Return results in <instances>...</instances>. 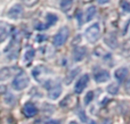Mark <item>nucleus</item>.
Returning <instances> with one entry per match:
<instances>
[{"label": "nucleus", "instance_id": "obj_1", "mask_svg": "<svg viewBox=\"0 0 130 124\" xmlns=\"http://www.w3.org/2000/svg\"><path fill=\"white\" fill-rule=\"evenodd\" d=\"M101 36V25L99 23H94L85 31V38L90 43H95Z\"/></svg>", "mask_w": 130, "mask_h": 124}, {"label": "nucleus", "instance_id": "obj_2", "mask_svg": "<svg viewBox=\"0 0 130 124\" xmlns=\"http://www.w3.org/2000/svg\"><path fill=\"white\" fill-rule=\"evenodd\" d=\"M30 83V79L25 73L21 72L18 75H16V77L13 81V88L16 91H22L29 86Z\"/></svg>", "mask_w": 130, "mask_h": 124}, {"label": "nucleus", "instance_id": "obj_3", "mask_svg": "<svg viewBox=\"0 0 130 124\" xmlns=\"http://www.w3.org/2000/svg\"><path fill=\"white\" fill-rule=\"evenodd\" d=\"M70 35V30L69 27L66 26H63L61 30H59L58 32H57L56 34H55L54 39H53V43H54L55 47H62V46L64 45L65 42H66L67 38H69Z\"/></svg>", "mask_w": 130, "mask_h": 124}, {"label": "nucleus", "instance_id": "obj_4", "mask_svg": "<svg viewBox=\"0 0 130 124\" xmlns=\"http://www.w3.org/2000/svg\"><path fill=\"white\" fill-rule=\"evenodd\" d=\"M110 79V73L106 70H103V68H98L94 72V80L97 82V83H103V82L108 81Z\"/></svg>", "mask_w": 130, "mask_h": 124}, {"label": "nucleus", "instance_id": "obj_5", "mask_svg": "<svg viewBox=\"0 0 130 124\" xmlns=\"http://www.w3.org/2000/svg\"><path fill=\"white\" fill-rule=\"evenodd\" d=\"M88 82H89V75L88 74H83L80 76V79L76 81L75 83V88H74V91L75 93H81L83 90L86 89Z\"/></svg>", "mask_w": 130, "mask_h": 124}, {"label": "nucleus", "instance_id": "obj_6", "mask_svg": "<svg viewBox=\"0 0 130 124\" xmlns=\"http://www.w3.org/2000/svg\"><path fill=\"white\" fill-rule=\"evenodd\" d=\"M61 93H62V86L59 83L52 84V87L48 88V97H49V99H52V100L58 99Z\"/></svg>", "mask_w": 130, "mask_h": 124}, {"label": "nucleus", "instance_id": "obj_7", "mask_svg": "<svg viewBox=\"0 0 130 124\" xmlns=\"http://www.w3.org/2000/svg\"><path fill=\"white\" fill-rule=\"evenodd\" d=\"M37 113H38V108L33 102H26L23 106V114L26 117H33L37 115Z\"/></svg>", "mask_w": 130, "mask_h": 124}, {"label": "nucleus", "instance_id": "obj_8", "mask_svg": "<svg viewBox=\"0 0 130 124\" xmlns=\"http://www.w3.org/2000/svg\"><path fill=\"white\" fill-rule=\"evenodd\" d=\"M22 15H23V7L18 4L14 5L8 10V16L10 18H13V19H18V18L22 17Z\"/></svg>", "mask_w": 130, "mask_h": 124}, {"label": "nucleus", "instance_id": "obj_9", "mask_svg": "<svg viewBox=\"0 0 130 124\" xmlns=\"http://www.w3.org/2000/svg\"><path fill=\"white\" fill-rule=\"evenodd\" d=\"M128 75H129V70L127 67H120L114 72L115 79L119 82H123L128 77Z\"/></svg>", "mask_w": 130, "mask_h": 124}, {"label": "nucleus", "instance_id": "obj_10", "mask_svg": "<svg viewBox=\"0 0 130 124\" xmlns=\"http://www.w3.org/2000/svg\"><path fill=\"white\" fill-rule=\"evenodd\" d=\"M86 54H87L86 48H83V47L75 48V49H74V51H73V59H74V61H81L83 58H85Z\"/></svg>", "mask_w": 130, "mask_h": 124}, {"label": "nucleus", "instance_id": "obj_11", "mask_svg": "<svg viewBox=\"0 0 130 124\" xmlns=\"http://www.w3.org/2000/svg\"><path fill=\"white\" fill-rule=\"evenodd\" d=\"M9 31H10V26L9 25H7L4 22L0 23V42H2L9 35Z\"/></svg>", "mask_w": 130, "mask_h": 124}, {"label": "nucleus", "instance_id": "obj_12", "mask_svg": "<svg viewBox=\"0 0 130 124\" xmlns=\"http://www.w3.org/2000/svg\"><path fill=\"white\" fill-rule=\"evenodd\" d=\"M105 43L111 48V49H114V48H117L118 47V38H117V35H115V34H113V33L106 35Z\"/></svg>", "mask_w": 130, "mask_h": 124}, {"label": "nucleus", "instance_id": "obj_13", "mask_svg": "<svg viewBox=\"0 0 130 124\" xmlns=\"http://www.w3.org/2000/svg\"><path fill=\"white\" fill-rule=\"evenodd\" d=\"M96 13H97V9L95 6H89L87 9H86V16H85V19L87 22L91 20L92 18L96 16Z\"/></svg>", "mask_w": 130, "mask_h": 124}, {"label": "nucleus", "instance_id": "obj_14", "mask_svg": "<svg viewBox=\"0 0 130 124\" xmlns=\"http://www.w3.org/2000/svg\"><path fill=\"white\" fill-rule=\"evenodd\" d=\"M72 5H73V0H61L59 1V7L65 13H67L72 8Z\"/></svg>", "mask_w": 130, "mask_h": 124}, {"label": "nucleus", "instance_id": "obj_15", "mask_svg": "<svg viewBox=\"0 0 130 124\" xmlns=\"http://www.w3.org/2000/svg\"><path fill=\"white\" fill-rule=\"evenodd\" d=\"M57 19H58V17H57L56 14L54 13H49L47 14V16H46V20H47V24H46V26H50V25H54L55 23L57 22Z\"/></svg>", "mask_w": 130, "mask_h": 124}, {"label": "nucleus", "instance_id": "obj_16", "mask_svg": "<svg viewBox=\"0 0 130 124\" xmlns=\"http://www.w3.org/2000/svg\"><path fill=\"white\" fill-rule=\"evenodd\" d=\"M34 54H36V51H34V49H32V48H30V49H27L26 51H25V55H24V61L26 64H29L30 61L33 59L34 57Z\"/></svg>", "mask_w": 130, "mask_h": 124}, {"label": "nucleus", "instance_id": "obj_17", "mask_svg": "<svg viewBox=\"0 0 130 124\" xmlns=\"http://www.w3.org/2000/svg\"><path fill=\"white\" fill-rule=\"evenodd\" d=\"M107 92L111 93V95H117L118 92H119V86L118 84H114V83H111L110 86L107 87Z\"/></svg>", "mask_w": 130, "mask_h": 124}, {"label": "nucleus", "instance_id": "obj_18", "mask_svg": "<svg viewBox=\"0 0 130 124\" xmlns=\"http://www.w3.org/2000/svg\"><path fill=\"white\" fill-rule=\"evenodd\" d=\"M10 74H11V72H10V70H9L8 67L2 68V70L0 71V80L7 79V77H9V75Z\"/></svg>", "mask_w": 130, "mask_h": 124}, {"label": "nucleus", "instance_id": "obj_19", "mask_svg": "<svg viewBox=\"0 0 130 124\" xmlns=\"http://www.w3.org/2000/svg\"><path fill=\"white\" fill-rule=\"evenodd\" d=\"M120 6H121V8L123 9V11L130 13V4L127 1V0H121V2H120Z\"/></svg>", "mask_w": 130, "mask_h": 124}, {"label": "nucleus", "instance_id": "obj_20", "mask_svg": "<svg viewBox=\"0 0 130 124\" xmlns=\"http://www.w3.org/2000/svg\"><path fill=\"white\" fill-rule=\"evenodd\" d=\"M94 99V91H89V92L86 95V97H85V104L86 105H88V104H90V101Z\"/></svg>", "mask_w": 130, "mask_h": 124}, {"label": "nucleus", "instance_id": "obj_21", "mask_svg": "<svg viewBox=\"0 0 130 124\" xmlns=\"http://www.w3.org/2000/svg\"><path fill=\"white\" fill-rule=\"evenodd\" d=\"M122 54L130 56V41L129 42H126L123 45V47H122Z\"/></svg>", "mask_w": 130, "mask_h": 124}, {"label": "nucleus", "instance_id": "obj_22", "mask_svg": "<svg viewBox=\"0 0 130 124\" xmlns=\"http://www.w3.org/2000/svg\"><path fill=\"white\" fill-rule=\"evenodd\" d=\"M23 1V4L25 5V6H27V7H33V6H36L37 4L39 2V0H22Z\"/></svg>", "mask_w": 130, "mask_h": 124}, {"label": "nucleus", "instance_id": "obj_23", "mask_svg": "<svg viewBox=\"0 0 130 124\" xmlns=\"http://www.w3.org/2000/svg\"><path fill=\"white\" fill-rule=\"evenodd\" d=\"M81 15H82V14H81V11L80 10H76V19L79 20V25L82 24V20H81Z\"/></svg>", "mask_w": 130, "mask_h": 124}, {"label": "nucleus", "instance_id": "obj_24", "mask_svg": "<svg viewBox=\"0 0 130 124\" xmlns=\"http://www.w3.org/2000/svg\"><path fill=\"white\" fill-rule=\"evenodd\" d=\"M126 91L130 95V79L127 81V83H126Z\"/></svg>", "mask_w": 130, "mask_h": 124}, {"label": "nucleus", "instance_id": "obj_25", "mask_svg": "<svg viewBox=\"0 0 130 124\" xmlns=\"http://www.w3.org/2000/svg\"><path fill=\"white\" fill-rule=\"evenodd\" d=\"M97 1H98V4L104 5V4H107V2H110V0H97Z\"/></svg>", "mask_w": 130, "mask_h": 124}, {"label": "nucleus", "instance_id": "obj_26", "mask_svg": "<svg viewBox=\"0 0 130 124\" xmlns=\"http://www.w3.org/2000/svg\"><path fill=\"white\" fill-rule=\"evenodd\" d=\"M46 124H59L58 121H48Z\"/></svg>", "mask_w": 130, "mask_h": 124}, {"label": "nucleus", "instance_id": "obj_27", "mask_svg": "<svg viewBox=\"0 0 130 124\" xmlns=\"http://www.w3.org/2000/svg\"><path fill=\"white\" fill-rule=\"evenodd\" d=\"M69 124H79L78 122H75V121H71V122H70Z\"/></svg>", "mask_w": 130, "mask_h": 124}]
</instances>
